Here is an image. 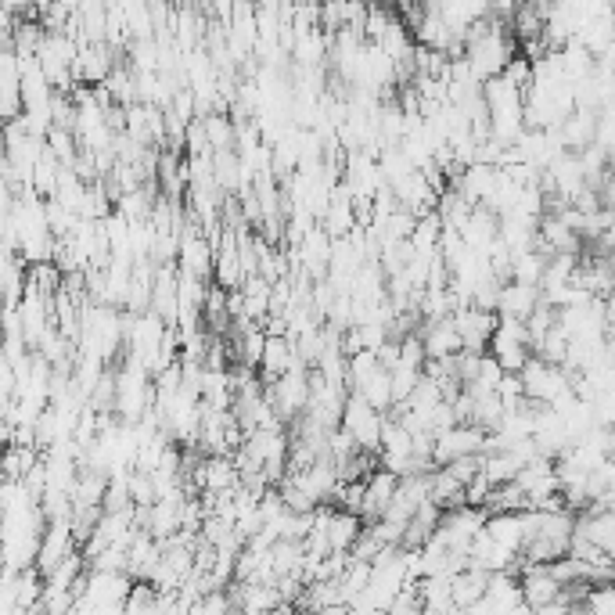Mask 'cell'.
Masks as SVG:
<instances>
[{"label":"cell","mask_w":615,"mask_h":615,"mask_svg":"<svg viewBox=\"0 0 615 615\" xmlns=\"http://www.w3.org/2000/svg\"><path fill=\"white\" fill-rule=\"evenodd\" d=\"M544 267H547V259L540 256V252H522V256H511L508 281H515V285H533V288H540Z\"/></svg>","instance_id":"8fae6325"},{"label":"cell","mask_w":615,"mask_h":615,"mask_svg":"<svg viewBox=\"0 0 615 615\" xmlns=\"http://www.w3.org/2000/svg\"><path fill=\"white\" fill-rule=\"evenodd\" d=\"M421 382V367L418 364H396L389 371V385H393V407H400L410 393H414V385Z\"/></svg>","instance_id":"7c38bea8"},{"label":"cell","mask_w":615,"mask_h":615,"mask_svg":"<svg viewBox=\"0 0 615 615\" xmlns=\"http://www.w3.org/2000/svg\"><path fill=\"white\" fill-rule=\"evenodd\" d=\"M295 479H299V486H303L306 497H310L317 508L331 504V497L339 490V468H335V461H328V457H317V461H313L306 472L295 475Z\"/></svg>","instance_id":"52a82bcc"},{"label":"cell","mask_w":615,"mask_h":615,"mask_svg":"<svg viewBox=\"0 0 615 615\" xmlns=\"http://www.w3.org/2000/svg\"><path fill=\"white\" fill-rule=\"evenodd\" d=\"M418 342H421V353H425V360H450V357H461V339H457L454 324H450V317H443V321H428L418 328Z\"/></svg>","instance_id":"5b68a950"},{"label":"cell","mask_w":615,"mask_h":615,"mask_svg":"<svg viewBox=\"0 0 615 615\" xmlns=\"http://www.w3.org/2000/svg\"><path fill=\"white\" fill-rule=\"evenodd\" d=\"M486 436L475 425H454L450 432L432 439V468H446L450 461H461V457H475L486 450Z\"/></svg>","instance_id":"7a4b0ae2"},{"label":"cell","mask_w":615,"mask_h":615,"mask_svg":"<svg viewBox=\"0 0 615 615\" xmlns=\"http://www.w3.org/2000/svg\"><path fill=\"white\" fill-rule=\"evenodd\" d=\"M536 306H540V288L504 281L497 292V310L493 313H497V317H511V321H529Z\"/></svg>","instance_id":"ba28073f"},{"label":"cell","mask_w":615,"mask_h":615,"mask_svg":"<svg viewBox=\"0 0 615 615\" xmlns=\"http://www.w3.org/2000/svg\"><path fill=\"white\" fill-rule=\"evenodd\" d=\"M357 396L367 403V407H375L378 414H389V410H393V385H389V371L378 367L375 375L367 378V382L357 389Z\"/></svg>","instance_id":"30bf717a"},{"label":"cell","mask_w":615,"mask_h":615,"mask_svg":"<svg viewBox=\"0 0 615 615\" xmlns=\"http://www.w3.org/2000/svg\"><path fill=\"white\" fill-rule=\"evenodd\" d=\"M450 324H454L464 353H486L493 328H497V317H493V313L475 310V306H464V310L450 313Z\"/></svg>","instance_id":"3957f363"},{"label":"cell","mask_w":615,"mask_h":615,"mask_svg":"<svg viewBox=\"0 0 615 615\" xmlns=\"http://www.w3.org/2000/svg\"><path fill=\"white\" fill-rule=\"evenodd\" d=\"M382 421L385 414H378L375 407H367L357 393H349L346 403H342L339 414V428L353 439L360 454H375L378 457V443H382Z\"/></svg>","instance_id":"6da1fadb"},{"label":"cell","mask_w":615,"mask_h":615,"mask_svg":"<svg viewBox=\"0 0 615 615\" xmlns=\"http://www.w3.org/2000/svg\"><path fill=\"white\" fill-rule=\"evenodd\" d=\"M396 482L400 479L382 472V468H375V472L364 479V500H360V511H357V518L364 526H371V522H378V518L385 515V508H389L396 497Z\"/></svg>","instance_id":"277c9868"},{"label":"cell","mask_w":615,"mask_h":615,"mask_svg":"<svg viewBox=\"0 0 615 615\" xmlns=\"http://www.w3.org/2000/svg\"><path fill=\"white\" fill-rule=\"evenodd\" d=\"M295 346H292V339L288 335H267V342H263V353H259V364H256V371H259V382L263 385H270V382H277L281 375H288L295 367Z\"/></svg>","instance_id":"8992f818"},{"label":"cell","mask_w":615,"mask_h":615,"mask_svg":"<svg viewBox=\"0 0 615 615\" xmlns=\"http://www.w3.org/2000/svg\"><path fill=\"white\" fill-rule=\"evenodd\" d=\"M202 134H205V144H209V155L234 152V123L227 112H209V116H202Z\"/></svg>","instance_id":"9c48e42d"}]
</instances>
